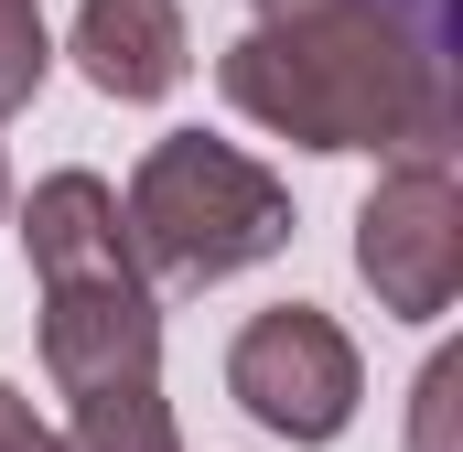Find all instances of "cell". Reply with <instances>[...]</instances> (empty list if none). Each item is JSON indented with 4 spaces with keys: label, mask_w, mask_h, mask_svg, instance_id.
Segmentation results:
<instances>
[{
    "label": "cell",
    "mask_w": 463,
    "mask_h": 452,
    "mask_svg": "<svg viewBox=\"0 0 463 452\" xmlns=\"http://www.w3.org/2000/svg\"><path fill=\"white\" fill-rule=\"evenodd\" d=\"M216 98L291 151H453V54L377 0L248 22L216 54Z\"/></svg>",
    "instance_id": "cell-1"
},
{
    "label": "cell",
    "mask_w": 463,
    "mask_h": 452,
    "mask_svg": "<svg viewBox=\"0 0 463 452\" xmlns=\"http://www.w3.org/2000/svg\"><path fill=\"white\" fill-rule=\"evenodd\" d=\"M118 226H129L151 291L162 280L173 291H216V280H237V269L291 248V184L259 151H237V140L162 129L129 162V184H118Z\"/></svg>",
    "instance_id": "cell-2"
},
{
    "label": "cell",
    "mask_w": 463,
    "mask_h": 452,
    "mask_svg": "<svg viewBox=\"0 0 463 452\" xmlns=\"http://www.w3.org/2000/svg\"><path fill=\"white\" fill-rule=\"evenodd\" d=\"M227 399L291 452H324L366 410V355L324 302H269L227 334Z\"/></svg>",
    "instance_id": "cell-3"
},
{
    "label": "cell",
    "mask_w": 463,
    "mask_h": 452,
    "mask_svg": "<svg viewBox=\"0 0 463 452\" xmlns=\"http://www.w3.org/2000/svg\"><path fill=\"white\" fill-rule=\"evenodd\" d=\"M355 280L399 324H442L463 302V184L453 151H388L355 205Z\"/></svg>",
    "instance_id": "cell-4"
},
{
    "label": "cell",
    "mask_w": 463,
    "mask_h": 452,
    "mask_svg": "<svg viewBox=\"0 0 463 452\" xmlns=\"http://www.w3.org/2000/svg\"><path fill=\"white\" fill-rule=\"evenodd\" d=\"M43 377H54V399L162 377V291L151 280H54L43 291Z\"/></svg>",
    "instance_id": "cell-5"
},
{
    "label": "cell",
    "mask_w": 463,
    "mask_h": 452,
    "mask_svg": "<svg viewBox=\"0 0 463 452\" xmlns=\"http://www.w3.org/2000/svg\"><path fill=\"white\" fill-rule=\"evenodd\" d=\"M76 76L109 98V108H162L184 76H194V33H184V0H76Z\"/></svg>",
    "instance_id": "cell-6"
},
{
    "label": "cell",
    "mask_w": 463,
    "mask_h": 452,
    "mask_svg": "<svg viewBox=\"0 0 463 452\" xmlns=\"http://www.w3.org/2000/svg\"><path fill=\"white\" fill-rule=\"evenodd\" d=\"M22 259H33V291H54V280H151L129 226H118L109 173H43L22 194Z\"/></svg>",
    "instance_id": "cell-7"
},
{
    "label": "cell",
    "mask_w": 463,
    "mask_h": 452,
    "mask_svg": "<svg viewBox=\"0 0 463 452\" xmlns=\"http://www.w3.org/2000/svg\"><path fill=\"white\" fill-rule=\"evenodd\" d=\"M65 452H184V420L162 399V377H118L65 399Z\"/></svg>",
    "instance_id": "cell-8"
},
{
    "label": "cell",
    "mask_w": 463,
    "mask_h": 452,
    "mask_svg": "<svg viewBox=\"0 0 463 452\" xmlns=\"http://www.w3.org/2000/svg\"><path fill=\"white\" fill-rule=\"evenodd\" d=\"M43 76H54V22H43V0H0V118L33 108Z\"/></svg>",
    "instance_id": "cell-9"
},
{
    "label": "cell",
    "mask_w": 463,
    "mask_h": 452,
    "mask_svg": "<svg viewBox=\"0 0 463 452\" xmlns=\"http://www.w3.org/2000/svg\"><path fill=\"white\" fill-rule=\"evenodd\" d=\"M453 388H463V355H431L410 388V452H453Z\"/></svg>",
    "instance_id": "cell-10"
},
{
    "label": "cell",
    "mask_w": 463,
    "mask_h": 452,
    "mask_svg": "<svg viewBox=\"0 0 463 452\" xmlns=\"http://www.w3.org/2000/svg\"><path fill=\"white\" fill-rule=\"evenodd\" d=\"M0 452H65V420H43L11 377H0Z\"/></svg>",
    "instance_id": "cell-11"
},
{
    "label": "cell",
    "mask_w": 463,
    "mask_h": 452,
    "mask_svg": "<svg viewBox=\"0 0 463 452\" xmlns=\"http://www.w3.org/2000/svg\"><path fill=\"white\" fill-rule=\"evenodd\" d=\"M0 216H11V151H0Z\"/></svg>",
    "instance_id": "cell-12"
}]
</instances>
